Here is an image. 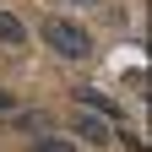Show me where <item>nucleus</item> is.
<instances>
[{
    "mask_svg": "<svg viewBox=\"0 0 152 152\" xmlns=\"http://www.w3.org/2000/svg\"><path fill=\"white\" fill-rule=\"evenodd\" d=\"M38 33H44V44L54 54H65V60H87V54H92V33L82 22H71V16H49Z\"/></svg>",
    "mask_w": 152,
    "mask_h": 152,
    "instance_id": "f257e3e1",
    "label": "nucleus"
},
{
    "mask_svg": "<svg viewBox=\"0 0 152 152\" xmlns=\"http://www.w3.org/2000/svg\"><path fill=\"white\" fill-rule=\"evenodd\" d=\"M71 130H76L82 141H92V147H109V141H114V125L98 120V114H71Z\"/></svg>",
    "mask_w": 152,
    "mask_h": 152,
    "instance_id": "f03ea898",
    "label": "nucleus"
},
{
    "mask_svg": "<svg viewBox=\"0 0 152 152\" xmlns=\"http://www.w3.org/2000/svg\"><path fill=\"white\" fill-rule=\"evenodd\" d=\"M0 44H11V49H22V44H27V27L16 22L11 11H0Z\"/></svg>",
    "mask_w": 152,
    "mask_h": 152,
    "instance_id": "7ed1b4c3",
    "label": "nucleus"
},
{
    "mask_svg": "<svg viewBox=\"0 0 152 152\" xmlns=\"http://www.w3.org/2000/svg\"><path fill=\"white\" fill-rule=\"evenodd\" d=\"M11 114H16V98H11L6 87H0V120H11Z\"/></svg>",
    "mask_w": 152,
    "mask_h": 152,
    "instance_id": "423d86ee",
    "label": "nucleus"
},
{
    "mask_svg": "<svg viewBox=\"0 0 152 152\" xmlns=\"http://www.w3.org/2000/svg\"><path fill=\"white\" fill-rule=\"evenodd\" d=\"M76 98H82L87 109H98V120H103V114H109V120H114V114H120V109H114V98H103V92H92V87H82V92H76Z\"/></svg>",
    "mask_w": 152,
    "mask_h": 152,
    "instance_id": "20e7f679",
    "label": "nucleus"
},
{
    "mask_svg": "<svg viewBox=\"0 0 152 152\" xmlns=\"http://www.w3.org/2000/svg\"><path fill=\"white\" fill-rule=\"evenodd\" d=\"M33 152H76V147L60 141V136H44V141H33Z\"/></svg>",
    "mask_w": 152,
    "mask_h": 152,
    "instance_id": "39448f33",
    "label": "nucleus"
},
{
    "mask_svg": "<svg viewBox=\"0 0 152 152\" xmlns=\"http://www.w3.org/2000/svg\"><path fill=\"white\" fill-rule=\"evenodd\" d=\"M71 6H98V0H71Z\"/></svg>",
    "mask_w": 152,
    "mask_h": 152,
    "instance_id": "0eeeda50",
    "label": "nucleus"
}]
</instances>
